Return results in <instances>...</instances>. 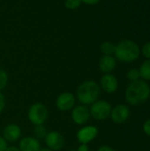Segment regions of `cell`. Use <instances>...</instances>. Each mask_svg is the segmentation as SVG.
Here are the masks:
<instances>
[{"label":"cell","mask_w":150,"mask_h":151,"mask_svg":"<svg viewBox=\"0 0 150 151\" xmlns=\"http://www.w3.org/2000/svg\"><path fill=\"white\" fill-rule=\"evenodd\" d=\"M118 86V83L117 78L111 73H105L101 79V88L109 94L116 92Z\"/></svg>","instance_id":"8fae6325"},{"label":"cell","mask_w":150,"mask_h":151,"mask_svg":"<svg viewBox=\"0 0 150 151\" xmlns=\"http://www.w3.org/2000/svg\"><path fill=\"white\" fill-rule=\"evenodd\" d=\"M150 96V87L144 80L131 81L125 93L126 102L131 105H139L146 103Z\"/></svg>","instance_id":"6da1fadb"},{"label":"cell","mask_w":150,"mask_h":151,"mask_svg":"<svg viewBox=\"0 0 150 151\" xmlns=\"http://www.w3.org/2000/svg\"><path fill=\"white\" fill-rule=\"evenodd\" d=\"M81 4V0H66L65 7L70 10H75L80 7Z\"/></svg>","instance_id":"ffe728a7"},{"label":"cell","mask_w":150,"mask_h":151,"mask_svg":"<svg viewBox=\"0 0 150 151\" xmlns=\"http://www.w3.org/2000/svg\"><path fill=\"white\" fill-rule=\"evenodd\" d=\"M81 2L87 4H96L100 2V0H81Z\"/></svg>","instance_id":"d4e9b609"},{"label":"cell","mask_w":150,"mask_h":151,"mask_svg":"<svg viewBox=\"0 0 150 151\" xmlns=\"http://www.w3.org/2000/svg\"><path fill=\"white\" fill-rule=\"evenodd\" d=\"M130 109L126 104H118L111 110V117L114 123L123 124L130 117Z\"/></svg>","instance_id":"8992f818"},{"label":"cell","mask_w":150,"mask_h":151,"mask_svg":"<svg viewBox=\"0 0 150 151\" xmlns=\"http://www.w3.org/2000/svg\"><path fill=\"white\" fill-rule=\"evenodd\" d=\"M111 105L104 100L95 102L90 108V115L96 120H104L111 116Z\"/></svg>","instance_id":"277c9868"},{"label":"cell","mask_w":150,"mask_h":151,"mask_svg":"<svg viewBox=\"0 0 150 151\" xmlns=\"http://www.w3.org/2000/svg\"><path fill=\"white\" fill-rule=\"evenodd\" d=\"M139 72H140L141 78H142V80L150 81V59L145 60L141 64Z\"/></svg>","instance_id":"9a60e30c"},{"label":"cell","mask_w":150,"mask_h":151,"mask_svg":"<svg viewBox=\"0 0 150 151\" xmlns=\"http://www.w3.org/2000/svg\"><path fill=\"white\" fill-rule=\"evenodd\" d=\"M117 65L116 58L112 56H103L99 61V68L104 73H110Z\"/></svg>","instance_id":"4fadbf2b"},{"label":"cell","mask_w":150,"mask_h":151,"mask_svg":"<svg viewBox=\"0 0 150 151\" xmlns=\"http://www.w3.org/2000/svg\"><path fill=\"white\" fill-rule=\"evenodd\" d=\"M7 149V142L6 141L0 136V151H5Z\"/></svg>","instance_id":"603a6c76"},{"label":"cell","mask_w":150,"mask_h":151,"mask_svg":"<svg viewBox=\"0 0 150 151\" xmlns=\"http://www.w3.org/2000/svg\"><path fill=\"white\" fill-rule=\"evenodd\" d=\"M72 120L78 125L85 124L90 118V111L88 108L85 105L76 106L72 112Z\"/></svg>","instance_id":"9c48e42d"},{"label":"cell","mask_w":150,"mask_h":151,"mask_svg":"<svg viewBox=\"0 0 150 151\" xmlns=\"http://www.w3.org/2000/svg\"><path fill=\"white\" fill-rule=\"evenodd\" d=\"M4 105H5V99H4V96L0 93V113H1L2 111L4 110Z\"/></svg>","instance_id":"cb8c5ba5"},{"label":"cell","mask_w":150,"mask_h":151,"mask_svg":"<svg viewBox=\"0 0 150 151\" xmlns=\"http://www.w3.org/2000/svg\"><path fill=\"white\" fill-rule=\"evenodd\" d=\"M100 86L94 81H87L79 86L77 97L83 104H93L100 96Z\"/></svg>","instance_id":"3957f363"},{"label":"cell","mask_w":150,"mask_h":151,"mask_svg":"<svg viewBox=\"0 0 150 151\" xmlns=\"http://www.w3.org/2000/svg\"><path fill=\"white\" fill-rule=\"evenodd\" d=\"M20 135H21V130L17 125L10 124L4 129V139L6 142H16L17 140L19 139Z\"/></svg>","instance_id":"7c38bea8"},{"label":"cell","mask_w":150,"mask_h":151,"mask_svg":"<svg viewBox=\"0 0 150 151\" xmlns=\"http://www.w3.org/2000/svg\"><path fill=\"white\" fill-rule=\"evenodd\" d=\"M45 142L49 149L51 150H59L64 147L65 140L62 134L57 132L48 133L45 137Z\"/></svg>","instance_id":"52a82bcc"},{"label":"cell","mask_w":150,"mask_h":151,"mask_svg":"<svg viewBox=\"0 0 150 151\" xmlns=\"http://www.w3.org/2000/svg\"><path fill=\"white\" fill-rule=\"evenodd\" d=\"M97 134H98V129L95 127L88 126L79 130V132L77 133V138L80 143L87 144L91 141H93L97 136Z\"/></svg>","instance_id":"ba28073f"},{"label":"cell","mask_w":150,"mask_h":151,"mask_svg":"<svg viewBox=\"0 0 150 151\" xmlns=\"http://www.w3.org/2000/svg\"><path fill=\"white\" fill-rule=\"evenodd\" d=\"M8 81V75L6 72L0 68V90L4 89Z\"/></svg>","instance_id":"d6986e66"},{"label":"cell","mask_w":150,"mask_h":151,"mask_svg":"<svg viewBox=\"0 0 150 151\" xmlns=\"http://www.w3.org/2000/svg\"><path fill=\"white\" fill-rule=\"evenodd\" d=\"M48 110L42 104L36 103L33 104L28 111V119L35 126L42 125L48 118Z\"/></svg>","instance_id":"5b68a950"},{"label":"cell","mask_w":150,"mask_h":151,"mask_svg":"<svg viewBox=\"0 0 150 151\" xmlns=\"http://www.w3.org/2000/svg\"><path fill=\"white\" fill-rule=\"evenodd\" d=\"M77 151H89V149H88V147L87 144H81V145L78 148Z\"/></svg>","instance_id":"484cf974"},{"label":"cell","mask_w":150,"mask_h":151,"mask_svg":"<svg viewBox=\"0 0 150 151\" xmlns=\"http://www.w3.org/2000/svg\"><path fill=\"white\" fill-rule=\"evenodd\" d=\"M141 52L142 53V55H143L147 59H150V42H147L146 44L143 45V47L141 48Z\"/></svg>","instance_id":"44dd1931"},{"label":"cell","mask_w":150,"mask_h":151,"mask_svg":"<svg viewBox=\"0 0 150 151\" xmlns=\"http://www.w3.org/2000/svg\"><path fill=\"white\" fill-rule=\"evenodd\" d=\"M75 104V98L72 94L65 92L59 95L57 99V106L60 111H69Z\"/></svg>","instance_id":"30bf717a"},{"label":"cell","mask_w":150,"mask_h":151,"mask_svg":"<svg viewBox=\"0 0 150 151\" xmlns=\"http://www.w3.org/2000/svg\"><path fill=\"white\" fill-rule=\"evenodd\" d=\"M47 129L42 125H37L34 129V134L35 139H43L47 135Z\"/></svg>","instance_id":"e0dca14e"},{"label":"cell","mask_w":150,"mask_h":151,"mask_svg":"<svg viewBox=\"0 0 150 151\" xmlns=\"http://www.w3.org/2000/svg\"><path fill=\"white\" fill-rule=\"evenodd\" d=\"M126 76H127L128 80H130L131 81H138V80H140V78H141L139 70H138V69H135V68L130 69V70L127 72Z\"/></svg>","instance_id":"ac0fdd59"},{"label":"cell","mask_w":150,"mask_h":151,"mask_svg":"<svg viewBox=\"0 0 150 151\" xmlns=\"http://www.w3.org/2000/svg\"><path fill=\"white\" fill-rule=\"evenodd\" d=\"M114 54L119 61L130 63L139 58L141 49L135 42L132 40H123L116 45Z\"/></svg>","instance_id":"7a4b0ae2"},{"label":"cell","mask_w":150,"mask_h":151,"mask_svg":"<svg viewBox=\"0 0 150 151\" xmlns=\"http://www.w3.org/2000/svg\"><path fill=\"white\" fill-rule=\"evenodd\" d=\"M5 151H21L19 148H16V147H13V146H11V147H7V149H6V150Z\"/></svg>","instance_id":"83f0119b"},{"label":"cell","mask_w":150,"mask_h":151,"mask_svg":"<svg viewBox=\"0 0 150 151\" xmlns=\"http://www.w3.org/2000/svg\"><path fill=\"white\" fill-rule=\"evenodd\" d=\"M142 128H143L144 133H145L147 135L150 136V119H148V120H146V121L144 122Z\"/></svg>","instance_id":"7402d4cb"},{"label":"cell","mask_w":150,"mask_h":151,"mask_svg":"<svg viewBox=\"0 0 150 151\" xmlns=\"http://www.w3.org/2000/svg\"><path fill=\"white\" fill-rule=\"evenodd\" d=\"M101 51L106 55V56H112V54L115 53V49H116V45L113 44L111 42H104L101 44Z\"/></svg>","instance_id":"2e32d148"},{"label":"cell","mask_w":150,"mask_h":151,"mask_svg":"<svg viewBox=\"0 0 150 151\" xmlns=\"http://www.w3.org/2000/svg\"><path fill=\"white\" fill-rule=\"evenodd\" d=\"M97 151H115L112 148H111V147H109V146H103V147H101L99 150Z\"/></svg>","instance_id":"4316f807"},{"label":"cell","mask_w":150,"mask_h":151,"mask_svg":"<svg viewBox=\"0 0 150 151\" xmlns=\"http://www.w3.org/2000/svg\"><path fill=\"white\" fill-rule=\"evenodd\" d=\"M19 150L21 151H40L41 147L37 139L34 137H24L19 142Z\"/></svg>","instance_id":"5bb4252c"},{"label":"cell","mask_w":150,"mask_h":151,"mask_svg":"<svg viewBox=\"0 0 150 151\" xmlns=\"http://www.w3.org/2000/svg\"><path fill=\"white\" fill-rule=\"evenodd\" d=\"M40 151H53L51 150L50 149H49V148H43V149H41Z\"/></svg>","instance_id":"f1b7e54d"}]
</instances>
